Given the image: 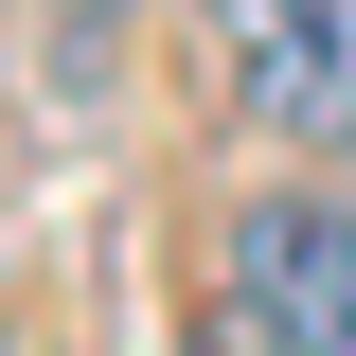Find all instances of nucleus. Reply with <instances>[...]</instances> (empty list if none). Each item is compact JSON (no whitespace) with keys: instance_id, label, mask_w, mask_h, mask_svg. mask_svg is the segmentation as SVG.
<instances>
[{"instance_id":"obj_2","label":"nucleus","mask_w":356,"mask_h":356,"mask_svg":"<svg viewBox=\"0 0 356 356\" xmlns=\"http://www.w3.org/2000/svg\"><path fill=\"white\" fill-rule=\"evenodd\" d=\"M232 54V107L303 161H356V0H196Z\"/></svg>"},{"instance_id":"obj_1","label":"nucleus","mask_w":356,"mask_h":356,"mask_svg":"<svg viewBox=\"0 0 356 356\" xmlns=\"http://www.w3.org/2000/svg\"><path fill=\"white\" fill-rule=\"evenodd\" d=\"M214 285H232V356H356V196L267 178L214 232Z\"/></svg>"},{"instance_id":"obj_3","label":"nucleus","mask_w":356,"mask_h":356,"mask_svg":"<svg viewBox=\"0 0 356 356\" xmlns=\"http://www.w3.org/2000/svg\"><path fill=\"white\" fill-rule=\"evenodd\" d=\"M36 54H54V89H89L125 54V0H36Z\"/></svg>"}]
</instances>
